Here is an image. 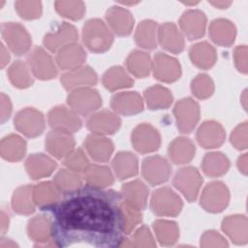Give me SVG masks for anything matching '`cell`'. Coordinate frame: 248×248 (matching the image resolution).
<instances>
[{
  "label": "cell",
  "instance_id": "obj_6",
  "mask_svg": "<svg viewBox=\"0 0 248 248\" xmlns=\"http://www.w3.org/2000/svg\"><path fill=\"white\" fill-rule=\"evenodd\" d=\"M1 33L8 47L16 55H22L30 49L31 37L21 24L5 22L1 26Z\"/></svg>",
  "mask_w": 248,
  "mask_h": 248
},
{
  "label": "cell",
  "instance_id": "obj_57",
  "mask_svg": "<svg viewBox=\"0 0 248 248\" xmlns=\"http://www.w3.org/2000/svg\"><path fill=\"white\" fill-rule=\"evenodd\" d=\"M9 227V215L2 210L1 211V232L2 234H4L6 232V231L8 230Z\"/></svg>",
  "mask_w": 248,
  "mask_h": 248
},
{
  "label": "cell",
  "instance_id": "obj_23",
  "mask_svg": "<svg viewBox=\"0 0 248 248\" xmlns=\"http://www.w3.org/2000/svg\"><path fill=\"white\" fill-rule=\"evenodd\" d=\"M88 155L96 162L104 163L108 161L113 152L112 141L105 136L91 134L88 135L83 142Z\"/></svg>",
  "mask_w": 248,
  "mask_h": 248
},
{
  "label": "cell",
  "instance_id": "obj_8",
  "mask_svg": "<svg viewBox=\"0 0 248 248\" xmlns=\"http://www.w3.org/2000/svg\"><path fill=\"white\" fill-rule=\"evenodd\" d=\"M202 184V177L194 167L180 169L173 177L174 187L183 194L188 202L196 201Z\"/></svg>",
  "mask_w": 248,
  "mask_h": 248
},
{
  "label": "cell",
  "instance_id": "obj_33",
  "mask_svg": "<svg viewBox=\"0 0 248 248\" xmlns=\"http://www.w3.org/2000/svg\"><path fill=\"white\" fill-rule=\"evenodd\" d=\"M196 147L191 140L184 137L174 139L169 145L168 154L170 159L177 165L189 163L195 156Z\"/></svg>",
  "mask_w": 248,
  "mask_h": 248
},
{
  "label": "cell",
  "instance_id": "obj_24",
  "mask_svg": "<svg viewBox=\"0 0 248 248\" xmlns=\"http://www.w3.org/2000/svg\"><path fill=\"white\" fill-rule=\"evenodd\" d=\"M111 108L122 115H133L143 109V101L137 92H120L112 96Z\"/></svg>",
  "mask_w": 248,
  "mask_h": 248
},
{
  "label": "cell",
  "instance_id": "obj_37",
  "mask_svg": "<svg viewBox=\"0 0 248 248\" xmlns=\"http://www.w3.org/2000/svg\"><path fill=\"white\" fill-rule=\"evenodd\" d=\"M137 45L144 49H153L157 46L158 26L151 19L142 20L137 27L135 34Z\"/></svg>",
  "mask_w": 248,
  "mask_h": 248
},
{
  "label": "cell",
  "instance_id": "obj_16",
  "mask_svg": "<svg viewBox=\"0 0 248 248\" xmlns=\"http://www.w3.org/2000/svg\"><path fill=\"white\" fill-rule=\"evenodd\" d=\"M29 237L37 242L36 247H52L56 244L51 236V219L45 215H37L30 219L27 225Z\"/></svg>",
  "mask_w": 248,
  "mask_h": 248
},
{
  "label": "cell",
  "instance_id": "obj_53",
  "mask_svg": "<svg viewBox=\"0 0 248 248\" xmlns=\"http://www.w3.org/2000/svg\"><path fill=\"white\" fill-rule=\"evenodd\" d=\"M227 240L215 231H207L201 237L202 247H228Z\"/></svg>",
  "mask_w": 248,
  "mask_h": 248
},
{
  "label": "cell",
  "instance_id": "obj_34",
  "mask_svg": "<svg viewBox=\"0 0 248 248\" xmlns=\"http://www.w3.org/2000/svg\"><path fill=\"white\" fill-rule=\"evenodd\" d=\"M189 56L192 63L202 70L211 68L217 58L215 48L207 42H201L192 46L189 50Z\"/></svg>",
  "mask_w": 248,
  "mask_h": 248
},
{
  "label": "cell",
  "instance_id": "obj_25",
  "mask_svg": "<svg viewBox=\"0 0 248 248\" xmlns=\"http://www.w3.org/2000/svg\"><path fill=\"white\" fill-rule=\"evenodd\" d=\"M158 41L170 52L179 53L184 49V36L172 22H166L158 27Z\"/></svg>",
  "mask_w": 248,
  "mask_h": 248
},
{
  "label": "cell",
  "instance_id": "obj_14",
  "mask_svg": "<svg viewBox=\"0 0 248 248\" xmlns=\"http://www.w3.org/2000/svg\"><path fill=\"white\" fill-rule=\"evenodd\" d=\"M152 71L154 77L164 82H173L177 80L181 75L179 62L175 58L162 52H158L154 56Z\"/></svg>",
  "mask_w": 248,
  "mask_h": 248
},
{
  "label": "cell",
  "instance_id": "obj_15",
  "mask_svg": "<svg viewBox=\"0 0 248 248\" xmlns=\"http://www.w3.org/2000/svg\"><path fill=\"white\" fill-rule=\"evenodd\" d=\"M121 125L119 116L109 110L104 109L92 114L86 123L87 128L92 134L106 136L114 134Z\"/></svg>",
  "mask_w": 248,
  "mask_h": 248
},
{
  "label": "cell",
  "instance_id": "obj_59",
  "mask_svg": "<svg viewBox=\"0 0 248 248\" xmlns=\"http://www.w3.org/2000/svg\"><path fill=\"white\" fill-rule=\"evenodd\" d=\"M210 4L213 5L214 7H217L219 9H226L227 7H229L232 2L229 1H210Z\"/></svg>",
  "mask_w": 248,
  "mask_h": 248
},
{
  "label": "cell",
  "instance_id": "obj_10",
  "mask_svg": "<svg viewBox=\"0 0 248 248\" xmlns=\"http://www.w3.org/2000/svg\"><path fill=\"white\" fill-rule=\"evenodd\" d=\"M27 61L34 77L39 79H51L57 75V68L51 56L41 46H36L31 50Z\"/></svg>",
  "mask_w": 248,
  "mask_h": 248
},
{
  "label": "cell",
  "instance_id": "obj_58",
  "mask_svg": "<svg viewBox=\"0 0 248 248\" xmlns=\"http://www.w3.org/2000/svg\"><path fill=\"white\" fill-rule=\"evenodd\" d=\"M10 61V54L5 46H1V68H4Z\"/></svg>",
  "mask_w": 248,
  "mask_h": 248
},
{
  "label": "cell",
  "instance_id": "obj_48",
  "mask_svg": "<svg viewBox=\"0 0 248 248\" xmlns=\"http://www.w3.org/2000/svg\"><path fill=\"white\" fill-rule=\"evenodd\" d=\"M124 247H155V240L146 226H141L139 228L131 240L124 238L121 245Z\"/></svg>",
  "mask_w": 248,
  "mask_h": 248
},
{
  "label": "cell",
  "instance_id": "obj_36",
  "mask_svg": "<svg viewBox=\"0 0 248 248\" xmlns=\"http://www.w3.org/2000/svg\"><path fill=\"white\" fill-rule=\"evenodd\" d=\"M0 152L5 160L17 162L25 155L26 142L17 135H9L1 140Z\"/></svg>",
  "mask_w": 248,
  "mask_h": 248
},
{
  "label": "cell",
  "instance_id": "obj_51",
  "mask_svg": "<svg viewBox=\"0 0 248 248\" xmlns=\"http://www.w3.org/2000/svg\"><path fill=\"white\" fill-rule=\"evenodd\" d=\"M16 10L20 17L24 19H35L42 14V3L40 1H16Z\"/></svg>",
  "mask_w": 248,
  "mask_h": 248
},
{
  "label": "cell",
  "instance_id": "obj_46",
  "mask_svg": "<svg viewBox=\"0 0 248 248\" xmlns=\"http://www.w3.org/2000/svg\"><path fill=\"white\" fill-rule=\"evenodd\" d=\"M54 6L61 16L72 20L82 18L85 13V5L82 1H56Z\"/></svg>",
  "mask_w": 248,
  "mask_h": 248
},
{
  "label": "cell",
  "instance_id": "obj_18",
  "mask_svg": "<svg viewBox=\"0 0 248 248\" xmlns=\"http://www.w3.org/2000/svg\"><path fill=\"white\" fill-rule=\"evenodd\" d=\"M179 25L182 33L189 40H196L204 35L206 16L200 10H188L181 16Z\"/></svg>",
  "mask_w": 248,
  "mask_h": 248
},
{
  "label": "cell",
  "instance_id": "obj_2",
  "mask_svg": "<svg viewBox=\"0 0 248 248\" xmlns=\"http://www.w3.org/2000/svg\"><path fill=\"white\" fill-rule=\"evenodd\" d=\"M81 36L84 46L96 53L108 50L113 42L111 31L99 18L88 19L82 27Z\"/></svg>",
  "mask_w": 248,
  "mask_h": 248
},
{
  "label": "cell",
  "instance_id": "obj_45",
  "mask_svg": "<svg viewBox=\"0 0 248 248\" xmlns=\"http://www.w3.org/2000/svg\"><path fill=\"white\" fill-rule=\"evenodd\" d=\"M8 77L12 84L17 88H27L33 84V78L28 66L20 60L14 62L10 66Z\"/></svg>",
  "mask_w": 248,
  "mask_h": 248
},
{
  "label": "cell",
  "instance_id": "obj_41",
  "mask_svg": "<svg viewBox=\"0 0 248 248\" xmlns=\"http://www.w3.org/2000/svg\"><path fill=\"white\" fill-rule=\"evenodd\" d=\"M53 183L60 193L67 195L82 187V176L75 170L62 169L55 174Z\"/></svg>",
  "mask_w": 248,
  "mask_h": 248
},
{
  "label": "cell",
  "instance_id": "obj_9",
  "mask_svg": "<svg viewBox=\"0 0 248 248\" xmlns=\"http://www.w3.org/2000/svg\"><path fill=\"white\" fill-rule=\"evenodd\" d=\"M16 129L28 138H36L45 130V118L42 112L26 108L19 110L14 120Z\"/></svg>",
  "mask_w": 248,
  "mask_h": 248
},
{
  "label": "cell",
  "instance_id": "obj_39",
  "mask_svg": "<svg viewBox=\"0 0 248 248\" xmlns=\"http://www.w3.org/2000/svg\"><path fill=\"white\" fill-rule=\"evenodd\" d=\"M128 71L136 78H145L152 70V61L148 53L136 49L132 51L126 60Z\"/></svg>",
  "mask_w": 248,
  "mask_h": 248
},
{
  "label": "cell",
  "instance_id": "obj_43",
  "mask_svg": "<svg viewBox=\"0 0 248 248\" xmlns=\"http://www.w3.org/2000/svg\"><path fill=\"white\" fill-rule=\"evenodd\" d=\"M103 84L109 91L131 87L134 83L132 78L120 66L109 68L103 76Z\"/></svg>",
  "mask_w": 248,
  "mask_h": 248
},
{
  "label": "cell",
  "instance_id": "obj_31",
  "mask_svg": "<svg viewBox=\"0 0 248 248\" xmlns=\"http://www.w3.org/2000/svg\"><path fill=\"white\" fill-rule=\"evenodd\" d=\"M235 35V26L228 19L217 18L209 25L210 39L218 46H230L234 42Z\"/></svg>",
  "mask_w": 248,
  "mask_h": 248
},
{
  "label": "cell",
  "instance_id": "obj_40",
  "mask_svg": "<svg viewBox=\"0 0 248 248\" xmlns=\"http://www.w3.org/2000/svg\"><path fill=\"white\" fill-rule=\"evenodd\" d=\"M144 100L150 109H165L171 105L173 97L168 88L153 85L144 91Z\"/></svg>",
  "mask_w": 248,
  "mask_h": 248
},
{
  "label": "cell",
  "instance_id": "obj_35",
  "mask_svg": "<svg viewBox=\"0 0 248 248\" xmlns=\"http://www.w3.org/2000/svg\"><path fill=\"white\" fill-rule=\"evenodd\" d=\"M82 177L88 186L99 189H105L113 183V175L106 166L89 164L82 171Z\"/></svg>",
  "mask_w": 248,
  "mask_h": 248
},
{
  "label": "cell",
  "instance_id": "obj_17",
  "mask_svg": "<svg viewBox=\"0 0 248 248\" xmlns=\"http://www.w3.org/2000/svg\"><path fill=\"white\" fill-rule=\"evenodd\" d=\"M46 149L57 159L65 158L75 147V140L71 133L52 130L46 138Z\"/></svg>",
  "mask_w": 248,
  "mask_h": 248
},
{
  "label": "cell",
  "instance_id": "obj_47",
  "mask_svg": "<svg viewBox=\"0 0 248 248\" xmlns=\"http://www.w3.org/2000/svg\"><path fill=\"white\" fill-rule=\"evenodd\" d=\"M191 90L198 99H207L214 92V83L209 76L200 74L192 80Z\"/></svg>",
  "mask_w": 248,
  "mask_h": 248
},
{
  "label": "cell",
  "instance_id": "obj_29",
  "mask_svg": "<svg viewBox=\"0 0 248 248\" xmlns=\"http://www.w3.org/2000/svg\"><path fill=\"white\" fill-rule=\"evenodd\" d=\"M60 191L49 181H45L33 187V201L41 209H52L60 202Z\"/></svg>",
  "mask_w": 248,
  "mask_h": 248
},
{
  "label": "cell",
  "instance_id": "obj_42",
  "mask_svg": "<svg viewBox=\"0 0 248 248\" xmlns=\"http://www.w3.org/2000/svg\"><path fill=\"white\" fill-rule=\"evenodd\" d=\"M202 168L203 172L211 177H218L225 174L230 168V161L221 152H210L202 159Z\"/></svg>",
  "mask_w": 248,
  "mask_h": 248
},
{
  "label": "cell",
  "instance_id": "obj_44",
  "mask_svg": "<svg viewBox=\"0 0 248 248\" xmlns=\"http://www.w3.org/2000/svg\"><path fill=\"white\" fill-rule=\"evenodd\" d=\"M153 229L158 241L162 245H172L179 237V229L176 223L172 221L157 220L153 223Z\"/></svg>",
  "mask_w": 248,
  "mask_h": 248
},
{
  "label": "cell",
  "instance_id": "obj_21",
  "mask_svg": "<svg viewBox=\"0 0 248 248\" xmlns=\"http://www.w3.org/2000/svg\"><path fill=\"white\" fill-rule=\"evenodd\" d=\"M61 83L67 90L86 87L97 83V75L89 66H80L61 76Z\"/></svg>",
  "mask_w": 248,
  "mask_h": 248
},
{
  "label": "cell",
  "instance_id": "obj_11",
  "mask_svg": "<svg viewBox=\"0 0 248 248\" xmlns=\"http://www.w3.org/2000/svg\"><path fill=\"white\" fill-rule=\"evenodd\" d=\"M134 148L142 154L156 151L161 144V137L157 129L147 123L137 126L131 137Z\"/></svg>",
  "mask_w": 248,
  "mask_h": 248
},
{
  "label": "cell",
  "instance_id": "obj_27",
  "mask_svg": "<svg viewBox=\"0 0 248 248\" xmlns=\"http://www.w3.org/2000/svg\"><path fill=\"white\" fill-rule=\"evenodd\" d=\"M122 201L129 205L142 210L145 208L148 198V189L140 180H133L125 183L121 188Z\"/></svg>",
  "mask_w": 248,
  "mask_h": 248
},
{
  "label": "cell",
  "instance_id": "obj_12",
  "mask_svg": "<svg viewBox=\"0 0 248 248\" xmlns=\"http://www.w3.org/2000/svg\"><path fill=\"white\" fill-rule=\"evenodd\" d=\"M47 121L53 130L75 133L81 127V119L72 108L65 106L52 108L47 114Z\"/></svg>",
  "mask_w": 248,
  "mask_h": 248
},
{
  "label": "cell",
  "instance_id": "obj_55",
  "mask_svg": "<svg viewBox=\"0 0 248 248\" xmlns=\"http://www.w3.org/2000/svg\"><path fill=\"white\" fill-rule=\"evenodd\" d=\"M1 122L4 123L11 115L12 104L10 98L4 93L1 94Z\"/></svg>",
  "mask_w": 248,
  "mask_h": 248
},
{
  "label": "cell",
  "instance_id": "obj_28",
  "mask_svg": "<svg viewBox=\"0 0 248 248\" xmlns=\"http://www.w3.org/2000/svg\"><path fill=\"white\" fill-rule=\"evenodd\" d=\"M223 232L235 244L243 245L248 240V223L244 215H230L222 222Z\"/></svg>",
  "mask_w": 248,
  "mask_h": 248
},
{
  "label": "cell",
  "instance_id": "obj_13",
  "mask_svg": "<svg viewBox=\"0 0 248 248\" xmlns=\"http://www.w3.org/2000/svg\"><path fill=\"white\" fill-rule=\"evenodd\" d=\"M170 172V165L161 156H150L142 161V176L151 185L155 186L166 182L169 179Z\"/></svg>",
  "mask_w": 248,
  "mask_h": 248
},
{
  "label": "cell",
  "instance_id": "obj_49",
  "mask_svg": "<svg viewBox=\"0 0 248 248\" xmlns=\"http://www.w3.org/2000/svg\"><path fill=\"white\" fill-rule=\"evenodd\" d=\"M120 206H121V212L123 217L124 232H125V234H129L141 222L142 215L140 213V210L129 205L123 201L121 202Z\"/></svg>",
  "mask_w": 248,
  "mask_h": 248
},
{
  "label": "cell",
  "instance_id": "obj_4",
  "mask_svg": "<svg viewBox=\"0 0 248 248\" xmlns=\"http://www.w3.org/2000/svg\"><path fill=\"white\" fill-rule=\"evenodd\" d=\"M67 103L77 113L87 115L101 107L102 98L97 90L86 86L72 90L68 95Z\"/></svg>",
  "mask_w": 248,
  "mask_h": 248
},
{
  "label": "cell",
  "instance_id": "obj_20",
  "mask_svg": "<svg viewBox=\"0 0 248 248\" xmlns=\"http://www.w3.org/2000/svg\"><path fill=\"white\" fill-rule=\"evenodd\" d=\"M226 133L222 125L216 121H204L197 131V140L203 148L211 149L223 144Z\"/></svg>",
  "mask_w": 248,
  "mask_h": 248
},
{
  "label": "cell",
  "instance_id": "obj_19",
  "mask_svg": "<svg viewBox=\"0 0 248 248\" xmlns=\"http://www.w3.org/2000/svg\"><path fill=\"white\" fill-rule=\"evenodd\" d=\"M78 40V31L74 25L68 22H62L53 32H49L44 37L45 46L54 52L63 46L76 43Z\"/></svg>",
  "mask_w": 248,
  "mask_h": 248
},
{
  "label": "cell",
  "instance_id": "obj_52",
  "mask_svg": "<svg viewBox=\"0 0 248 248\" xmlns=\"http://www.w3.org/2000/svg\"><path fill=\"white\" fill-rule=\"evenodd\" d=\"M232 144L238 150L247 147V122H243L235 127L231 135Z\"/></svg>",
  "mask_w": 248,
  "mask_h": 248
},
{
  "label": "cell",
  "instance_id": "obj_32",
  "mask_svg": "<svg viewBox=\"0 0 248 248\" xmlns=\"http://www.w3.org/2000/svg\"><path fill=\"white\" fill-rule=\"evenodd\" d=\"M111 167L115 176L119 180H124L133 177L138 173V158L132 152L121 151L114 156L111 162Z\"/></svg>",
  "mask_w": 248,
  "mask_h": 248
},
{
  "label": "cell",
  "instance_id": "obj_5",
  "mask_svg": "<svg viewBox=\"0 0 248 248\" xmlns=\"http://www.w3.org/2000/svg\"><path fill=\"white\" fill-rule=\"evenodd\" d=\"M229 201L230 193L227 186L221 181H212L202 190L200 203L206 211L218 213L227 207Z\"/></svg>",
  "mask_w": 248,
  "mask_h": 248
},
{
  "label": "cell",
  "instance_id": "obj_3",
  "mask_svg": "<svg viewBox=\"0 0 248 248\" xmlns=\"http://www.w3.org/2000/svg\"><path fill=\"white\" fill-rule=\"evenodd\" d=\"M182 206L181 199L169 187L157 189L150 202L151 210L158 216L174 217L180 213Z\"/></svg>",
  "mask_w": 248,
  "mask_h": 248
},
{
  "label": "cell",
  "instance_id": "obj_56",
  "mask_svg": "<svg viewBox=\"0 0 248 248\" xmlns=\"http://www.w3.org/2000/svg\"><path fill=\"white\" fill-rule=\"evenodd\" d=\"M237 167H238V170L243 174L247 173V154H243L241 157L238 158Z\"/></svg>",
  "mask_w": 248,
  "mask_h": 248
},
{
  "label": "cell",
  "instance_id": "obj_30",
  "mask_svg": "<svg viewBox=\"0 0 248 248\" xmlns=\"http://www.w3.org/2000/svg\"><path fill=\"white\" fill-rule=\"evenodd\" d=\"M56 168V163L47 155L34 153L25 162V169L29 176L33 179H40L49 176Z\"/></svg>",
  "mask_w": 248,
  "mask_h": 248
},
{
  "label": "cell",
  "instance_id": "obj_60",
  "mask_svg": "<svg viewBox=\"0 0 248 248\" xmlns=\"http://www.w3.org/2000/svg\"><path fill=\"white\" fill-rule=\"evenodd\" d=\"M16 244L15 242H13L12 240L10 239H2L1 240V243H0V247L2 248H6V247H16Z\"/></svg>",
  "mask_w": 248,
  "mask_h": 248
},
{
  "label": "cell",
  "instance_id": "obj_38",
  "mask_svg": "<svg viewBox=\"0 0 248 248\" xmlns=\"http://www.w3.org/2000/svg\"><path fill=\"white\" fill-rule=\"evenodd\" d=\"M35 205L33 201V186H20L14 192L12 207L17 214L29 215L35 211Z\"/></svg>",
  "mask_w": 248,
  "mask_h": 248
},
{
  "label": "cell",
  "instance_id": "obj_50",
  "mask_svg": "<svg viewBox=\"0 0 248 248\" xmlns=\"http://www.w3.org/2000/svg\"><path fill=\"white\" fill-rule=\"evenodd\" d=\"M64 165L69 170L77 172H82L89 165V161L83 150L81 148H78L71 151L64 158Z\"/></svg>",
  "mask_w": 248,
  "mask_h": 248
},
{
  "label": "cell",
  "instance_id": "obj_22",
  "mask_svg": "<svg viewBox=\"0 0 248 248\" xmlns=\"http://www.w3.org/2000/svg\"><path fill=\"white\" fill-rule=\"evenodd\" d=\"M106 19L111 30L118 36H128L134 26L132 14L119 6L110 7L106 13Z\"/></svg>",
  "mask_w": 248,
  "mask_h": 248
},
{
  "label": "cell",
  "instance_id": "obj_26",
  "mask_svg": "<svg viewBox=\"0 0 248 248\" xmlns=\"http://www.w3.org/2000/svg\"><path fill=\"white\" fill-rule=\"evenodd\" d=\"M86 53L81 46L77 43L69 44L57 51L56 62L62 70H74L84 63Z\"/></svg>",
  "mask_w": 248,
  "mask_h": 248
},
{
  "label": "cell",
  "instance_id": "obj_1",
  "mask_svg": "<svg viewBox=\"0 0 248 248\" xmlns=\"http://www.w3.org/2000/svg\"><path fill=\"white\" fill-rule=\"evenodd\" d=\"M66 196L52 208L51 236L56 246L121 245L125 232L120 193L87 185Z\"/></svg>",
  "mask_w": 248,
  "mask_h": 248
},
{
  "label": "cell",
  "instance_id": "obj_7",
  "mask_svg": "<svg viewBox=\"0 0 248 248\" xmlns=\"http://www.w3.org/2000/svg\"><path fill=\"white\" fill-rule=\"evenodd\" d=\"M173 114L177 129L183 134L191 133L200 119L199 104L192 98L181 99L175 104Z\"/></svg>",
  "mask_w": 248,
  "mask_h": 248
},
{
  "label": "cell",
  "instance_id": "obj_54",
  "mask_svg": "<svg viewBox=\"0 0 248 248\" xmlns=\"http://www.w3.org/2000/svg\"><path fill=\"white\" fill-rule=\"evenodd\" d=\"M234 63L237 70L243 74L247 73V46H239L234 49Z\"/></svg>",
  "mask_w": 248,
  "mask_h": 248
}]
</instances>
